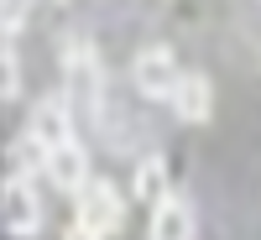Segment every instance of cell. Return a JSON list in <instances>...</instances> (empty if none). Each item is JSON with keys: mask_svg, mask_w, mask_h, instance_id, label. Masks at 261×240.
I'll use <instances>...</instances> for the list:
<instances>
[{"mask_svg": "<svg viewBox=\"0 0 261 240\" xmlns=\"http://www.w3.org/2000/svg\"><path fill=\"white\" fill-rule=\"evenodd\" d=\"M73 199H79V225H89L94 235H115V230L125 225V199L115 193V183L89 178Z\"/></svg>", "mask_w": 261, "mask_h": 240, "instance_id": "obj_1", "label": "cell"}, {"mask_svg": "<svg viewBox=\"0 0 261 240\" xmlns=\"http://www.w3.org/2000/svg\"><path fill=\"white\" fill-rule=\"evenodd\" d=\"M63 84H68V104H84V110H94L99 104V58H94V47L89 42H68L63 47Z\"/></svg>", "mask_w": 261, "mask_h": 240, "instance_id": "obj_2", "label": "cell"}, {"mask_svg": "<svg viewBox=\"0 0 261 240\" xmlns=\"http://www.w3.org/2000/svg\"><path fill=\"white\" fill-rule=\"evenodd\" d=\"M178 58H172L167 47H141L136 58H130V84H136L141 99H172V89H178Z\"/></svg>", "mask_w": 261, "mask_h": 240, "instance_id": "obj_3", "label": "cell"}, {"mask_svg": "<svg viewBox=\"0 0 261 240\" xmlns=\"http://www.w3.org/2000/svg\"><path fill=\"white\" fill-rule=\"evenodd\" d=\"M53 188H63V193H79L84 183L94 178V167H89V146H84L79 136L73 141H63V146H53L47 151V172H42Z\"/></svg>", "mask_w": 261, "mask_h": 240, "instance_id": "obj_4", "label": "cell"}, {"mask_svg": "<svg viewBox=\"0 0 261 240\" xmlns=\"http://www.w3.org/2000/svg\"><path fill=\"white\" fill-rule=\"evenodd\" d=\"M27 136H37L47 151L63 146V141H73V104L63 99V94H58V99H53V94H47V99H37V104H32V115H27Z\"/></svg>", "mask_w": 261, "mask_h": 240, "instance_id": "obj_5", "label": "cell"}, {"mask_svg": "<svg viewBox=\"0 0 261 240\" xmlns=\"http://www.w3.org/2000/svg\"><path fill=\"white\" fill-rule=\"evenodd\" d=\"M6 225H11V235H37L42 230V199H37L32 178L6 183Z\"/></svg>", "mask_w": 261, "mask_h": 240, "instance_id": "obj_6", "label": "cell"}, {"mask_svg": "<svg viewBox=\"0 0 261 240\" xmlns=\"http://www.w3.org/2000/svg\"><path fill=\"white\" fill-rule=\"evenodd\" d=\"M167 104L178 110V120H188V125H204V120L214 115V84H209L204 73H183Z\"/></svg>", "mask_w": 261, "mask_h": 240, "instance_id": "obj_7", "label": "cell"}, {"mask_svg": "<svg viewBox=\"0 0 261 240\" xmlns=\"http://www.w3.org/2000/svg\"><path fill=\"white\" fill-rule=\"evenodd\" d=\"M193 230H199V220H193V204L178 199V193L151 209V240H193Z\"/></svg>", "mask_w": 261, "mask_h": 240, "instance_id": "obj_8", "label": "cell"}, {"mask_svg": "<svg viewBox=\"0 0 261 240\" xmlns=\"http://www.w3.org/2000/svg\"><path fill=\"white\" fill-rule=\"evenodd\" d=\"M130 193H136V204H146V209H157L162 199H172V188H167V162L157 157V151L136 162V172H130Z\"/></svg>", "mask_w": 261, "mask_h": 240, "instance_id": "obj_9", "label": "cell"}, {"mask_svg": "<svg viewBox=\"0 0 261 240\" xmlns=\"http://www.w3.org/2000/svg\"><path fill=\"white\" fill-rule=\"evenodd\" d=\"M16 94H21V63L11 47H0V104H11Z\"/></svg>", "mask_w": 261, "mask_h": 240, "instance_id": "obj_10", "label": "cell"}, {"mask_svg": "<svg viewBox=\"0 0 261 240\" xmlns=\"http://www.w3.org/2000/svg\"><path fill=\"white\" fill-rule=\"evenodd\" d=\"M27 26V0H0V32H21Z\"/></svg>", "mask_w": 261, "mask_h": 240, "instance_id": "obj_11", "label": "cell"}, {"mask_svg": "<svg viewBox=\"0 0 261 240\" xmlns=\"http://www.w3.org/2000/svg\"><path fill=\"white\" fill-rule=\"evenodd\" d=\"M63 240H105V235H94L89 225H79V220H73L68 230H63Z\"/></svg>", "mask_w": 261, "mask_h": 240, "instance_id": "obj_12", "label": "cell"}]
</instances>
